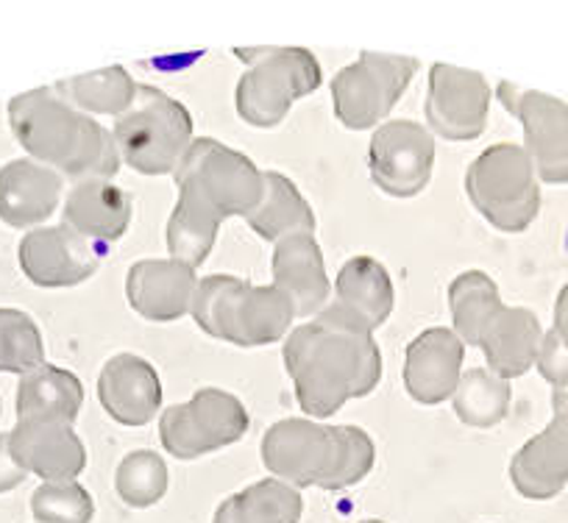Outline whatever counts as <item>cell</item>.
<instances>
[{"mask_svg":"<svg viewBox=\"0 0 568 523\" xmlns=\"http://www.w3.org/2000/svg\"><path fill=\"white\" fill-rule=\"evenodd\" d=\"M179 204L168 221L173 259L199 268L226 217H248L262 201V173L240 151L212 137L193 140L176 173Z\"/></svg>","mask_w":568,"mask_h":523,"instance_id":"6da1fadb","label":"cell"},{"mask_svg":"<svg viewBox=\"0 0 568 523\" xmlns=\"http://www.w3.org/2000/svg\"><path fill=\"white\" fill-rule=\"evenodd\" d=\"M282 357L298 404L313 418H329L348 399L371 396L382 379V353L374 335L332 304L287 337Z\"/></svg>","mask_w":568,"mask_h":523,"instance_id":"7a4b0ae2","label":"cell"},{"mask_svg":"<svg viewBox=\"0 0 568 523\" xmlns=\"http://www.w3.org/2000/svg\"><path fill=\"white\" fill-rule=\"evenodd\" d=\"M9 125L26 154L59 176L112 178L120 154L112 131L70 106L53 86L23 92L9 101Z\"/></svg>","mask_w":568,"mask_h":523,"instance_id":"3957f363","label":"cell"},{"mask_svg":"<svg viewBox=\"0 0 568 523\" xmlns=\"http://www.w3.org/2000/svg\"><path fill=\"white\" fill-rule=\"evenodd\" d=\"M376 445L359 427H321L304 418L273 423L262 438V465L291 488L343 490L363 482Z\"/></svg>","mask_w":568,"mask_h":523,"instance_id":"277c9868","label":"cell"},{"mask_svg":"<svg viewBox=\"0 0 568 523\" xmlns=\"http://www.w3.org/2000/svg\"><path fill=\"white\" fill-rule=\"evenodd\" d=\"M193 320L215 340L232 346H271L291 329L293 304L276 287H254L237 276H206L193 298Z\"/></svg>","mask_w":568,"mask_h":523,"instance_id":"5b68a950","label":"cell"},{"mask_svg":"<svg viewBox=\"0 0 568 523\" xmlns=\"http://www.w3.org/2000/svg\"><path fill=\"white\" fill-rule=\"evenodd\" d=\"M112 137L120 162L142 176H168L193 145V117L160 86L136 84L131 106L114 120Z\"/></svg>","mask_w":568,"mask_h":523,"instance_id":"8992f818","label":"cell"},{"mask_svg":"<svg viewBox=\"0 0 568 523\" xmlns=\"http://www.w3.org/2000/svg\"><path fill=\"white\" fill-rule=\"evenodd\" d=\"M245 64L237 84L240 117L256 129H273L302 98L321 86V64L307 48H237Z\"/></svg>","mask_w":568,"mask_h":523,"instance_id":"52a82bcc","label":"cell"},{"mask_svg":"<svg viewBox=\"0 0 568 523\" xmlns=\"http://www.w3.org/2000/svg\"><path fill=\"white\" fill-rule=\"evenodd\" d=\"M474 209L499 232L518 234L538 217L540 189L535 167L521 145L501 143L483 151L466 173Z\"/></svg>","mask_w":568,"mask_h":523,"instance_id":"ba28073f","label":"cell"},{"mask_svg":"<svg viewBox=\"0 0 568 523\" xmlns=\"http://www.w3.org/2000/svg\"><path fill=\"white\" fill-rule=\"evenodd\" d=\"M415 70L418 59L363 51L357 62L332 79L337 120L352 131L374 129L402 101Z\"/></svg>","mask_w":568,"mask_h":523,"instance_id":"9c48e42d","label":"cell"},{"mask_svg":"<svg viewBox=\"0 0 568 523\" xmlns=\"http://www.w3.org/2000/svg\"><path fill=\"white\" fill-rule=\"evenodd\" d=\"M248 412L237 396L201 387L187 404L162 412L160 440L179 460H195L237 443L248 432Z\"/></svg>","mask_w":568,"mask_h":523,"instance_id":"30bf717a","label":"cell"},{"mask_svg":"<svg viewBox=\"0 0 568 523\" xmlns=\"http://www.w3.org/2000/svg\"><path fill=\"white\" fill-rule=\"evenodd\" d=\"M371 178L393 198H413L429 184L435 167L433 134L415 120H387L368 148Z\"/></svg>","mask_w":568,"mask_h":523,"instance_id":"8fae6325","label":"cell"},{"mask_svg":"<svg viewBox=\"0 0 568 523\" xmlns=\"http://www.w3.org/2000/svg\"><path fill=\"white\" fill-rule=\"evenodd\" d=\"M496 98L524 125L527 156L546 184L568 182V103L501 81Z\"/></svg>","mask_w":568,"mask_h":523,"instance_id":"7c38bea8","label":"cell"},{"mask_svg":"<svg viewBox=\"0 0 568 523\" xmlns=\"http://www.w3.org/2000/svg\"><path fill=\"white\" fill-rule=\"evenodd\" d=\"M109 256V245L92 243L68 226L31 228L18 250L26 279L45 290L75 287L90 279Z\"/></svg>","mask_w":568,"mask_h":523,"instance_id":"4fadbf2b","label":"cell"},{"mask_svg":"<svg viewBox=\"0 0 568 523\" xmlns=\"http://www.w3.org/2000/svg\"><path fill=\"white\" fill-rule=\"evenodd\" d=\"M490 90L488 81L474 70L455 64H433L429 95H426V123L449 143H471L488 125Z\"/></svg>","mask_w":568,"mask_h":523,"instance_id":"5bb4252c","label":"cell"},{"mask_svg":"<svg viewBox=\"0 0 568 523\" xmlns=\"http://www.w3.org/2000/svg\"><path fill=\"white\" fill-rule=\"evenodd\" d=\"M555 418L538 438L527 440L510 462V482L524 499H555L568 484V387L551 392Z\"/></svg>","mask_w":568,"mask_h":523,"instance_id":"9a60e30c","label":"cell"},{"mask_svg":"<svg viewBox=\"0 0 568 523\" xmlns=\"http://www.w3.org/2000/svg\"><path fill=\"white\" fill-rule=\"evenodd\" d=\"M466 346L452 329H426L407 346L404 387L409 399L435 407L452 399L463 376Z\"/></svg>","mask_w":568,"mask_h":523,"instance_id":"2e32d148","label":"cell"},{"mask_svg":"<svg viewBox=\"0 0 568 523\" xmlns=\"http://www.w3.org/2000/svg\"><path fill=\"white\" fill-rule=\"evenodd\" d=\"M195 270L179 259L134 262L125 276V298L140 318L168 324L193 309Z\"/></svg>","mask_w":568,"mask_h":523,"instance_id":"e0dca14e","label":"cell"},{"mask_svg":"<svg viewBox=\"0 0 568 523\" xmlns=\"http://www.w3.org/2000/svg\"><path fill=\"white\" fill-rule=\"evenodd\" d=\"M9 445L20 468L45 482H73L87 468V449L70 423L18 421Z\"/></svg>","mask_w":568,"mask_h":523,"instance_id":"ac0fdd59","label":"cell"},{"mask_svg":"<svg viewBox=\"0 0 568 523\" xmlns=\"http://www.w3.org/2000/svg\"><path fill=\"white\" fill-rule=\"evenodd\" d=\"M98 399L120 427H145L162 407L160 373L136 353H118L98 376Z\"/></svg>","mask_w":568,"mask_h":523,"instance_id":"d6986e66","label":"cell"},{"mask_svg":"<svg viewBox=\"0 0 568 523\" xmlns=\"http://www.w3.org/2000/svg\"><path fill=\"white\" fill-rule=\"evenodd\" d=\"M273 287L293 304L296 318H315L329 301V276L313 234H291L273 248Z\"/></svg>","mask_w":568,"mask_h":523,"instance_id":"ffe728a7","label":"cell"},{"mask_svg":"<svg viewBox=\"0 0 568 523\" xmlns=\"http://www.w3.org/2000/svg\"><path fill=\"white\" fill-rule=\"evenodd\" d=\"M62 176L34 160H14L0 167V221L12 228H34L57 212Z\"/></svg>","mask_w":568,"mask_h":523,"instance_id":"44dd1931","label":"cell"},{"mask_svg":"<svg viewBox=\"0 0 568 523\" xmlns=\"http://www.w3.org/2000/svg\"><path fill=\"white\" fill-rule=\"evenodd\" d=\"M396 290L385 265L371 256H354L341 268L335 281V304L332 307L346 315L359 329H379L393 312Z\"/></svg>","mask_w":568,"mask_h":523,"instance_id":"7402d4cb","label":"cell"},{"mask_svg":"<svg viewBox=\"0 0 568 523\" xmlns=\"http://www.w3.org/2000/svg\"><path fill=\"white\" fill-rule=\"evenodd\" d=\"M131 223V198L109 178L79 182L64 198V226L92 243L109 245L125 234Z\"/></svg>","mask_w":568,"mask_h":523,"instance_id":"603a6c76","label":"cell"},{"mask_svg":"<svg viewBox=\"0 0 568 523\" xmlns=\"http://www.w3.org/2000/svg\"><path fill=\"white\" fill-rule=\"evenodd\" d=\"M540 340V324L529 309L501 307L485 324L477 346L485 351L490 373L507 381L524 376L538 362Z\"/></svg>","mask_w":568,"mask_h":523,"instance_id":"cb8c5ba5","label":"cell"},{"mask_svg":"<svg viewBox=\"0 0 568 523\" xmlns=\"http://www.w3.org/2000/svg\"><path fill=\"white\" fill-rule=\"evenodd\" d=\"M81 407H84V387L79 376L53 365H42L26 373L14 399L18 421H59L73 427Z\"/></svg>","mask_w":568,"mask_h":523,"instance_id":"d4e9b609","label":"cell"},{"mask_svg":"<svg viewBox=\"0 0 568 523\" xmlns=\"http://www.w3.org/2000/svg\"><path fill=\"white\" fill-rule=\"evenodd\" d=\"M245 221L267 243H278L291 234L315 232V215L307 198L291 178L276 171L262 173V201Z\"/></svg>","mask_w":568,"mask_h":523,"instance_id":"484cf974","label":"cell"},{"mask_svg":"<svg viewBox=\"0 0 568 523\" xmlns=\"http://www.w3.org/2000/svg\"><path fill=\"white\" fill-rule=\"evenodd\" d=\"M302 515V493L271 476L229 495L215 510L212 523H298Z\"/></svg>","mask_w":568,"mask_h":523,"instance_id":"4316f807","label":"cell"},{"mask_svg":"<svg viewBox=\"0 0 568 523\" xmlns=\"http://www.w3.org/2000/svg\"><path fill=\"white\" fill-rule=\"evenodd\" d=\"M53 90L84 114H98V117L118 120L134 101L136 84L120 64L95 73L73 75V79L59 81Z\"/></svg>","mask_w":568,"mask_h":523,"instance_id":"83f0119b","label":"cell"},{"mask_svg":"<svg viewBox=\"0 0 568 523\" xmlns=\"http://www.w3.org/2000/svg\"><path fill=\"white\" fill-rule=\"evenodd\" d=\"M505 307L494 281L483 270H468L457 276L449 287V309L455 320V335L463 346H477L485 324Z\"/></svg>","mask_w":568,"mask_h":523,"instance_id":"f1b7e54d","label":"cell"},{"mask_svg":"<svg viewBox=\"0 0 568 523\" xmlns=\"http://www.w3.org/2000/svg\"><path fill=\"white\" fill-rule=\"evenodd\" d=\"M510 384L485 368H471L460 376L455 390V416L471 429H490L510 410Z\"/></svg>","mask_w":568,"mask_h":523,"instance_id":"f546056e","label":"cell"},{"mask_svg":"<svg viewBox=\"0 0 568 523\" xmlns=\"http://www.w3.org/2000/svg\"><path fill=\"white\" fill-rule=\"evenodd\" d=\"M168 465L156 451H131L120 460L118 473H114V488L123 504L134 506V510H149V506L160 504L168 493Z\"/></svg>","mask_w":568,"mask_h":523,"instance_id":"4dcf8cb0","label":"cell"},{"mask_svg":"<svg viewBox=\"0 0 568 523\" xmlns=\"http://www.w3.org/2000/svg\"><path fill=\"white\" fill-rule=\"evenodd\" d=\"M45 365L40 326L23 309L0 307V373H31Z\"/></svg>","mask_w":568,"mask_h":523,"instance_id":"1f68e13d","label":"cell"},{"mask_svg":"<svg viewBox=\"0 0 568 523\" xmlns=\"http://www.w3.org/2000/svg\"><path fill=\"white\" fill-rule=\"evenodd\" d=\"M31 512L40 523H90L95 501L79 482H45L31 493Z\"/></svg>","mask_w":568,"mask_h":523,"instance_id":"d6a6232c","label":"cell"},{"mask_svg":"<svg viewBox=\"0 0 568 523\" xmlns=\"http://www.w3.org/2000/svg\"><path fill=\"white\" fill-rule=\"evenodd\" d=\"M538 370L544 373V379L551 381L555 387H568V348L562 346V340L555 331H549V335L540 340Z\"/></svg>","mask_w":568,"mask_h":523,"instance_id":"836d02e7","label":"cell"},{"mask_svg":"<svg viewBox=\"0 0 568 523\" xmlns=\"http://www.w3.org/2000/svg\"><path fill=\"white\" fill-rule=\"evenodd\" d=\"M29 473L20 468V462L14 460L12 445H9V434L0 432V493H9V490L20 488L26 482Z\"/></svg>","mask_w":568,"mask_h":523,"instance_id":"e575fe53","label":"cell"},{"mask_svg":"<svg viewBox=\"0 0 568 523\" xmlns=\"http://www.w3.org/2000/svg\"><path fill=\"white\" fill-rule=\"evenodd\" d=\"M555 331L557 337L562 340V346L568 348V285L562 287V293L557 296V307H555Z\"/></svg>","mask_w":568,"mask_h":523,"instance_id":"d590c367","label":"cell"},{"mask_svg":"<svg viewBox=\"0 0 568 523\" xmlns=\"http://www.w3.org/2000/svg\"><path fill=\"white\" fill-rule=\"evenodd\" d=\"M363 523H385V521H363Z\"/></svg>","mask_w":568,"mask_h":523,"instance_id":"8d00e7d4","label":"cell"},{"mask_svg":"<svg viewBox=\"0 0 568 523\" xmlns=\"http://www.w3.org/2000/svg\"><path fill=\"white\" fill-rule=\"evenodd\" d=\"M566 248H568V232H566Z\"/></svg>","mask_w":568,"mask_h":523,"instance_id":"74e56055","label":"cell"},{"mask_svg":"<svg viewBox=\"0 0 568 523\" xmlns=\"http://www.w3.org/2000/svg\"><path fill=\"white\" fill-rule=\"evenodd\" d=\"M0 412H3V410H0Z\"/></svg>","mask_w":568,"mask_h":523,"instance_id":"f35d334b","label":"cell"}]
</instances>
